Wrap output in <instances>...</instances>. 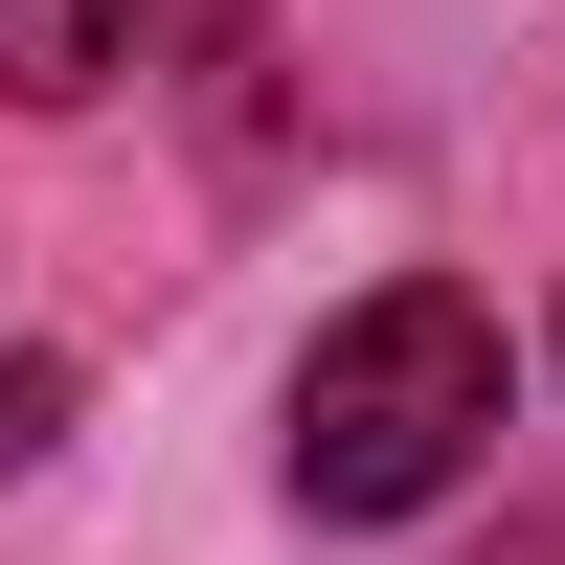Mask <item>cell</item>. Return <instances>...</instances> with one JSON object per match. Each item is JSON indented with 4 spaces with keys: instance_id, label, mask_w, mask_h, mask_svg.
Here are the masks:
<instances>
[{
    "instance_id": "1",
    "label": "cell",
    "mask_w": 565,
    "mask_h": 565,
    "mask_svg": "<svg viewBox=\"0 0 565 565\" xmlns=\"http://www.w3.org/2000/svg\"><path fill=\"white\" fill-rule=\"evenodd\" d=\"M498 385H521V340H498V295H452V271H385L362 317H317L295 362V521H407V498L476 476Z\"/></svg>"
},
{
    "instance_id": "2",
    "label": "cell",
    "mask_w": 565,
    "mask_h": 565,
    "mask_svg": "<svg viewBox=\"0 0 565 565\" xmlns=\"http://www.w3.org/2000/svg\"><path fill=\"white\" fill-rule=\"evenodd\" d=\"M136 23H159V0H0V90H23V114H90V90L136 68Z\"/></svg>"
},
{
    "instance_id": "3",
    "label": "cell",
    "mask_w": 565,
    "mask_h": 565,
    "mask_svg": "<svg viewBox=\"0 0 565 565\" xmlns=\"http://www.w3.org/2000/svg\"><path fill=\"white\" fill-rule=\"evenodd\" d=\"M498 565H565V521H521V543H498Z\"/></svg>"
}]
</instances>
